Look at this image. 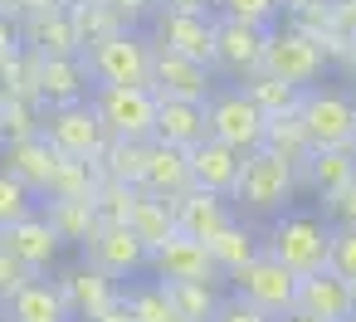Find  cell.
<instances>
[{
    "instance_id": "6da1fadb",
    "label": "cell",
    "mask_w": 356,
    "mask_h": 322,
    "mask_svg": "<svg viewBox=\"0 0 356 322\" xmlns=\"http://www.w3.org/2000/svg\"><path fill=\"white\" fill-rule=\"evenodd\" d=\"M293 200H298V171L288 166V161H278L273 152H249L244 161H239V181H234V191H229V205H234V215L239 220H249V225H268V220H278L283 210H293Z\"/></svg>"
},
{
    "instance_id": "7a4b0ae2",
    "label": "cell",
    "mask_w": 356,
    "mask_h": 322,
    "mask_svg": "<svg viewBox=\"0 0 356 322\" xmlns=\"http://www.w3.org/2000/svg\"><path fill=\"white\" fill-rule=\"evenodd\" d=\"M327 249H332V225L322 220V210H298L293 205L278 220H268V230H264V254H273L298 278L327 268Z\"/></svg>"
},
{
    "instance_id": "3957f363",
    "label": "cell",
    "mask_w": 356,
    "mask_h": 322,
    "mask_svg": "<svg viewBox=\"0 0 356 322\" xmlns=\"http://www.w3.org/2000/svg\"><path fill=\"white\" fill-rule=\"evenodd\" d=\"M88 79L108 88H152V40L147 30H113L83 49Z\"/></svg>"
},
{
    "instance_id": "277c9868",
    "label": "cell",
    "mask_w": 356,
    "mask_h": 322,
    "mask_svg": "<svg viewBox=\"0 0 356 322\" xmlns=\"http://www.w3.org/2000/svg\"><path fill=\"white\" fill-rule=\"evenodd\" d=\"M327 69L332 64H327L322 45L307 30H298L293 20H278L264 30V74H273L293 88H312V83H322Z\"/></svg>"
},
{
    "instance_id": "5b68a950",
    "label": "cell",
    "mask_w": 356,
    "mask_h": 322,
    "mask_svg": "<svg viewBox=\"0 0 356 322\" xmlns=\"http://www.w3.org/2000/svg\"><path fill=\"white\" fill-rule=\"evenodd\" d=\"M205 122H210V137L225 142V147H234L239 156L259 152V147H264V127H268V118L254 108V98H249L239 83H220V88L210 93Z\"/></svg>"
},
{
    "instance_id": "8992f818",
    "label": "cell",
    "mask_w": 356,
    "mask_h": 322,
    "mask_svg": "<svg viewBox=\"0 0 356 322\" xmlns=\"http://www.w3.org/2000/svg\"><path fill=\"white\" fill-rule=\"evenodd\" d=\"M88 108L98 113V122H103L108 137L152 142V132H156V93L152 88H108V83H93Z\"/></svg>"
},
{
    "instance_id": "52a82bcc",
    "label": "cell",
    "mask_w": 356,
    "mask_h": 322,
    "mask_svg": "<svg viewBox=\"0 0 356 322\" xmlns=\"http://www.w3.org/2000/svg\"><path fill=\"white\" fill-rule=\"evenodd\" d=\"M40 137L59 152V156H74V161H98V152L108 147V132L98 122V113L83 103H59V108H44L40 113Z\"/></svg>"
},
{
    "instance_id": "ba28073f",
    "label": "cell",
    "mask_w": 356,
    "mask_h": 322,
    "mask_svg": "<svg viewBox=\"0 0 356 322\" xmlns=\"http://www.w3.org/2000/svg\"><path fill=\"white\" fill-rule=\"evenodd\" d=\"M229 293H239L244 303H254L259 312H268V317H283V312H293V298H298V273L293 268H283L273 254H254L249 264H239L234 273H229Z\"/></svg>"
},
{
    "instance_id": "9c48e42d",
    "label": "cell",
    "mask_w": 356,
    "mask_h": 322,
    "mask_svg": "<svg viewBox=\"0 0 356 322\" xmlns=\"http://www.w3.org/2000/svg\"><path fill=\"white\" fill-rule=\"evenodd\" d=\"M298 122L307 132V147H351V122H356V103L341 88H302L298 98Z\"/></svg>"
},
{
    "instance_id": "30bf717a",
    "label": "cell",
    "mask_w": 356,
    "mask_h": 322,
    "mask_svg": "<svg viewBox=\"0 0 356 322\" xmlns=\"http://www.w3.org/2000/svg\"><path fill=\"white\" fill-rule=\"evenodd\" d=\"M147 40L166 54L195 59L215 69V15H181V10H152Z\"/></svg>"
},
{
    "instance_id": "8fae6325",
    "label": "cell",
    "mask_w": 356,
    "mask_h": 322,
    "mask_svg": "<svg viewBox=\"0 0 356 322\" xmlns=\"http://www.w3.org/2000/svg\"><path fill=\"white\" fill-rule=\"evenodd\" d=\"M49 278L59 283V293H64V303H69V317H74V322H88V317H98L103 307H113V303L122 298V283H118L113 273H103L98 264H88V259L59 264Z\"/></svg>"
},
{
    "instance_id": "7c38bea8",
    "label": "cell",
    "mask_w": 356,
    "mask_h": 322,
    "mask_svg": "<svg viewBox=\"0 0 356 322\" xmlns=\"http://www.w3.org/2000/svg\"><path fill=\"white\" fill-rule=\"evenodd\" d=\"M147 273L156 283H210V288H229L225 273H220V264L210 259L205 239H186V234H176L161 249H152Z\"/></svg>"
},
{
    "instance_id": "4fadbf2b",
    "label": "cell",
    "mask_w": 356,
    "mask_h": 322,
    "mask_svg": "<svg viewBox=\"0 0 356 322\" xmlns=\"http://www.w3.org/2000/svg\"><path fill=\"white\" fill-rule=\"evenodd\" d=\"M264 69V30L215 15V74L220 83H244Z\"/></svg>"
},
{
    "instance_id": "5bb4252c",
    "label": "cell",
    "mask_w": 356,
    "mask_h": 322,
    "mask_svg": "<svg viewBox=\"0 0 356 322\" xmlns=\"http://www.w3.org/2000/svg\"><path fill=\"white\" fill-rule=\"evenodd\" d=\"M220 88V74L210 64L166 54L152 45V93L156 98H176V103H210V93Z\"/></svg>"
},
{
    "instance_id": "9a60e30c",
    "label": "cell",
    "mask_w": 356,
    "mask_h": 322,
    "mask_svg": "<svg viewBox=\"0 0 356 322\" xmlns=\"http://www.w3.org/2000/svg\"><path fill=\"white\" fill-rule=\"evenodd\" d=\"M88 264H98L103 273H113L118 283H127V278H142L147 273V259H152V249L127 230V225H98V234L79 249Z\"/></svg>"
},
{
    "instance_id": "2e32d148",
    "label": "cell",
    "mask_w": 356,
    "mask_h": 322,
    "mask_svg": "<svg viewBox=\"0 0 356 322\" xmlns=\"http://www.w3.org/2000/svg\"><path fill=\"white\" fill-rule=\"evenodd\" d=\"M0 249H10V254H15L35 278L54 273V268H59V259H64V244H59V234L49 230V220H44L40 210L0 230Z\"/></svg>"
},
{
    "instance_id": "e0dca14e",
    "label": "cell",
    "mask_w": 356,
    "mask_h": 322,
    "mask_svg": "<svg viewBox=\"0 0 356 322\" xmlns=\"http://www.w3.org/2000/svg\"><path fill=\"white\" fill-rule=\"evenodd\" d=\"M88 93H93V79H88L83 54H59V59L35 54V98H40V108L83 103Z\"/></svg>"
},
{
    "instance_id": "ac0fdd59",
    "label": "cell",
    "mask_w": 356,
    "mask_h": 322,
    "mask_svg": "<svg viewBox=\"0 0 356 322\" xmlns=\"http://www.w3.org/2000/svg\"><path fill=\"white\" fill-rule=\"evenodd\" d=\"M293 307L307 312V317H322V322H341V317L356 312V288L346 278H337L332 268H317V273H302L298 278Z\"/></svg>"
},
{
    "instance_id": "d6986e66",
    "label": "cell",
    "mask_w": 356,
    "mask_h": 322,
    "mask_svg": "<svg viewBox=\"0 0 356 322\" xmlns=\"http://www.w3.org/2000/svg\"><path fill=\"white\" fill-rule=\"evenodd\" d=\"M0 322H74V317H69V303H64L59 283L44 273V278H30L25 288H15L0 303Z\"/></svg>"
},
{
    "instance_id": "ffe728a7",
    "label": "cell",
    "mask_w": 356,
    "mask_h": 322,
    "mask_svg": "<svg viewBox=\"0 0 356 322\" xmlns=\"http://www.w3.org/2000/svg\"><path fill=\"white\" fill-rule=\"evenodd\" d=\"M171 210H176V230L186 239H210V234H220L234 220V205L225 195H215V191H200V186H191L186 195H176Z\"/></svg>"
},
{
    "instance_id": "44dd1931",
    "label": "cell",
    "mask_w": 356,
    "mask_h": 322,
    "mask_svg": "<svg viewBox=\"0 0 356 322\" xmlns=\"http://www.w3.org/2000/svg\"><path fill=\"white\" fill-rule=\"evenodd\" d=\"M186 161H191V186L215 191V195L229 200V191H234V181H239V161H244L234 147L205 137V142H195V147L186 152Z\"/></svg>"
},
{
    "instance_id": "7402d4cb",
    "label": "cell",
    "mask_w": 356,
    "mask_h": 322,
    "mask_svg": "<svg viewBox=\"0 0 356 322\" xmlns=\"http://www.w3.org/2000/svg\"><path fill=\"white\" fill-rule=\"evenodd\" d=\"M210 137V122H205V103H176V98H156V132L152 142H166V147H181L191 152L195 142Z\"/></svg>"
},
{
    "instance_id": "603a6c76",
    "label": "cell",
    "mask_w": 356,
    "mask_h": 322,
    "mask_svg": "<svg viewBox=\"0 0 356 322\" xmlns=\"http://www.w3.org/2000/svg\"><path fill=\"white\" fill-rule=\"evenodd\" d=\"M142 191L156 200H176L191 191V161L181 147L166 142H147V171H142Z\"/></svg>"
},
{
    "instance_id": "cb8c5ba5",
    "label": "cell",
    "mask_w": 356,
    "mask_h": 322,
    "mask_svg": "<svg viewBox=\"0 0 356 322\" xmlns=\"http://www.w3.org/2000/svg\"><path fill=\"white\" fill-rule=\"evenodd\" d=\"M346 181H356V152L351 147H322L298 166V191H312L317 200H327Z\"/></svg>"
},
{
    "instance_id": "d4e9b609",
    "label": "cell",
    "mask_w": 356,
    "mask_h": 322,
    "mask_svg": "<svg viewBox=\"0 0 356 322\" xmlns=\"http://www.w3.org/2000/svg\"><path fill=\"white\" fill-rule=\"evenodd\" d=\"M59 152L44 142V137H25V142H0V166H6L20 186H30L35 195H44L49 186V171H54Z\"/></svg>"
},
{
    "instance_id": "484cf974",
    "label": "cell",
    "mask_w": 356,
    "mask_h": 322,
    "mask_svg": "<svg viewBox=\"0 0 356 322\" xmlns=\"http://www.w3.org/2000/svg\"><path fill=\"white\" fill-rule=\"evenodd\" d=\"M40 215L49 220V230L59 234L64 249H83L98 234V225H103L93 200H40Z\"/></svg>"
},
{
    "instance_id": "4316f807",
    "label": "cell",
    "mask_w": 356,
    "mask_h": 322,
    "mask_svg": "<svg viewBox=\"0 0 356 322\" xmlns=\"http://www.w3.org/2000/svg\"><path fill=\"white\" fill-rule=\"evenodd\" d=\"M20 45H25V49H35V54H44V59H59V54H83V49H79V40H74L69 10L20 20Z\"/></svg>"
},
{
    "instance_id": "83f0119b",
    "label": "cell",
    "mask_w": 356,
    "mask_h": 322,
    "mask_svg": "<svg viewBox=\"0 0 356 322\" xmlns=\"http://www.w3.org/2000/svg\"><path fill=\"white\" fill-rule=\"evenodd\" d=\"M205 249H210V259L220 264V273H225V283H229V273H234L239 264H249V259L264 249V234H259L249 220H239V215H234L220 234H210V239H205Z\"/></svg>"
},
{
    "instance_id": "f1b7e54d",
    "label": "cell",
    "mask_w": 356,
    "mask_h": 322,
    "mask_svg": "<svg viewBox=\"0 0 356 322\" xmlns=\"http://www.w3.org/2000/svg\"><path fill=\"white\" fill-rule=\"evenodd\" d=\"M98 181H103L98 161H74V156H59V161H54V171H49V186H44V195H40V200H93Z\"/></svg>"
},
{
    "instance_id": "f546056e",
    "label": "cell",
    "mask_w": 356,
    "mask_h": 322,
    "mask_svg": "<svg viewBox=\"0 0 356 322\" xmlns=\"http://www.w3.org/2000/svg\"><path fill=\"white\" fill-rule=\"evenodd\" d=\"M127 230L147 244V249H161L166 239H176L181 230H176V210H171V200H156V195H137V205H132V215H127Z\"/></svg>"
},
{
    "instance_id": "4dcf8cb0",
    "label": "cell",
    "mask_w": 356,
    "mask_h": 322,
    "mask_svg": "<svg viewBox=\"0 0 356 322\" xmlns=\"http://www.w3.org/2000/svg\"><path fill=\"white\" fill-rule=\"evenodd\" d=\"M122 307L132 312V322H176L166 283H156V278H127L122 283Z\"/></svg>"
},
{
    "instance_id": "1f68e13d",
    "label": "cell",
    "mask_w": 356,
    "mask_h": 322,
    "mask_svg": "<svg viewBox=\"0 0 356 322\" xmlns=\"http://www.w3.org/2000/svg\"><path fill=\"white\" fill-rule=\"evenodd\" d=\"M264 152H273V156H278V161H288L293 171L312 156V147H307V132H302L298 113H278V118H268V127H264Z\"/></svg>"
},
{
    "instance_id": "d6a6232c",
    "label": "cell",
    "mask_w": 356,
    "mask_h": 322,
    "mask_svg": "<svg viewBox=\"0 0 356 322\" xmlns=\"http://www.w3.org/2000/svg\"><path fill=\"white\" fill-rule=\"evenodd\" d=\"M98 171H103L108 181L142 186V171H147V142H122V137H108V147L98 152Z\"/></svg>"
},
{
    "instance_id": "836d02e7",
    "label": "cell",
    "mask_w": 356,
    "mask_h": 322,
    "mask_svg": "<svg viewBox=\"0 0 356 322\" xmlns=\"http://www.w3.org/2000/svg\"><path fill=\"white\" fill-rule=\"evenodd\" d=\"M249 98H254V108L264 113V118H278V113H298V98H302V88H293V83H283V79H273V74H254V79H244L239 83Z\"/></svg>"
},
{
    "instance_id": "e575fe53",
    "label": "cell",
    "mask_w": 356,
    "mask_h": 322,
    "mask_svg": "<svg viewBox=\"0 0 356 322\" xmlns=\"http://www.w3.org/2000/svg\"><path fill=\"white\" fill-rule=\"evenodd\" d=\"M166 298H171L176 317H186V322H210L215 307H220V298H225V288H210V283H166Z\"/></svg>"
},
{
    "instance_id": "d590c367",
    "label": "cell",
    "mask_w": 356,
    "mask_h": 322,
    "mask_svg": "<svg viewBox=\"0 0 356 322\" xmlns=\"http://www.w3.org/2000/svg\"><path fill=\"white\" fill-rule=\"evenodd\" d=\"M137 195H142V186H127V181H108V176H103L98 191H93V210H98L103 225H127Z\"/></svg>"
},
{
    "instance_id": "8d00e7d4",
    "label": "cell",
    "mask_w": 356,
    "mask_h": 322,
    "mask_svg": "<svg viewBox=\"0 0 356 322\" xmlns=\"http://www.w3.org/2000/svg\"><path fill=\"white\" fill-rule=\"evenodd\" d=\"M40 103L30 98H6L0 93V132H6V142H25V137H40Z\"/></svg>"
},
{
    "instance_id": "74e56055",
    "label": "cell",
    "mask_w": 356,
    "mask_h": 322,
    "mask_svg": "<svg viewBox=\"0 0 356 322\" xmlns=\"http://www.w3.org/2000/svg\"><path fill=\"white\" fill-rule=\"evenodd\" d=\"M69 25H74L79 49H88V45H98L103 35L122 30V25L113 20V10H108V6H69Z\"/></svg>"
},
{
    "instance_id": "f35d334b",
    "label": "cell",
    "mask_w": 356,
    "mask_h": 322,
    "mask_svg": "<svg viewBox=\"0 0 356 322\" xmlns=\"http://www.w3.org/2000/svg\"><path fill=\"white\" fill-rule=\"evenodd\" d=\"M215 15L268 30V25H278V20H283V0H215Z\"/></svg>"
},
{
    "instance_id": "ab89813d",
    "label": "cell",
    "mask_w": 356,
    "mask_h": 322,
    "mask_svg": "<svg viewBox=\"0 0 356 322\" xmlns=\"http://www.w3.org/2000/svg\"><path fill=\"white\" fill-rule=\"evenodd\" d=\"M35 210H40V195L30 186H20L6 166H0V230L15 225V220H25V215H35Z\"/></svg>"
},
{
    "instance_id": "60d3db41",
    "label": "cell",
    "mask_w": 356,
    "mask_h": 322,
    "mask_svg": "<svg viewBox=\"0 0 356 322\" xmlns=\"http://www.w3.org/2000/svg\"><path fill=\"white\" fill-rule=\"evenodd\" d=\"M327 268L346 283H356V230H332V249H327Z\"/></svg>"
},
{
    "instance_id": "b9f144b4",
    "label": "cell",
    "mask_w": 356,
    "mask_h": 322,
    "mask_svg": "<svg viewBox=\"0 0 356 322\" xmlns=\"http://www.w3.org/2000/svg\"><path fill=\"white\" fill-rule=\"evenodd\" d=\"M322 220L332 230H356V181H346L341 191H332L322 200Z\"/></svg>"
},
{
    "instance_id": "7bdbcfd3",
    "label": "cell",
    "mask_w": 356,
    "mask_h": 322,
    "mask_svg": "<svg viewBox=\"0 0 356 322\" xmlns=\"http://www.w3.org/2000/svg\"><path fill=\"white\" fill-rule=\"evenodd\" d=\"M210 322H273L268 312H259L254 303H244L239 293H229L225 288V298H220V307H215V317Z\"/></svg>"
},
{
    "instance_id": "ee69618b",
    "label": "cell",
    "mask_w": 356,
    "mask_h": 322,
    "mask_svg": "<svg viewBox=\"0 0 356 322\" xmlns=\"http://www.w3.org/2000/svg\"><path fill=\"white\" fill-rule=\"evenodd\" d=\"M103 6L113 10V20L122 25V30H147V20H152V0H103Z\"/></svg>"
},
{
    "instance_id": "f6af8a7d",
    "label": "cell",
    "mask_w": 356,
    "mask_h": 322,
    "mask_svg": "<svg viewBox=\"0 0 356 322\" xmlns=\"http://www.w3.org/2000/svg\"><path fill=\"white\" fill-rule=\"evenodd\" d=\"M30 278H35V273H30V268H25V264H20L10 249H0V303H6L15 288H25Z\"/></svg>"
},
{
    "instance_id": "bcb514c9",
    "label": "cell",
    "mask_w": 356,
    "mask_h": 322,
    "mask_svg": "<svg viewBox=\"0 0 356 322\" xmlns=\"http://www.w3.org/2000/svg\"><path fill=\"white\" fill-rule=\"evenodd\" d=\"M327 10H332V30L356 40V0H327Z\"/></svg>"
},
{
    "instance_id": "7dc6e473",
    "label": "cell",
    "mask_w": 356,
    "mask_h": 322,
    "mask_svg": "<svg viewBox=\"0 0 356 322\" xmlns=\"http://www.w3.org/2000/svg\"><path fill=\"white\" fill-rule=\"evenodd\" d=\"M25 45H20V20L15 15H0V64H6L10 54H20Z\"/></svg>"
},
{
    "instance_id": "c3c4849f",
    "label": "cell",
    "mask_w": 356,
    "mask_h": 322,
    "mask_svg": "<svg viewBox=\"0 0 356 322\" xmlns=\"http://www.w3.org/2000/svg\"><path fill=\"white\" fill-rule=\"evenodd\" d=\"M156 10H181V15H215V0H152Z\"/></svg>"
},
{
    "instance_id": "681fc988",
    "label": "cell",
    "mask_w": 356,
    "mask_h": 322,
    "mask_svg": "<svg viewBox=\"0 0 356 322\" xmlns=\"http://www.w3.org/2000/svg\"><path fill=\"white\" fill-rule=\"evenodd\" d=\"M59 10H69V0H25L20 20H30V15H59Z\"/></svg>"
},
{
    "instance_id": "f907efd6",
    "label": "cell",
    "mask_w": 356,
    "mask_h": 322,
    "mask_svg": "<svg viewBox=\"0 0 356 322\" xmlns=\"http://www.w3.org/2000/svg\"><path fill=\"white\" fill-rule=\"evenodd\" d=\"M88 322H132V312H127V307H122V298H118L113 307H103V312H98V317H88Z\"/></svg>"
},
{
    "instance_id": "816d5d0a",
    "label": "cell",
    "mask_w": 356,
    "mask_h": 322,
    "mask_svg": "<svg viewBox=\"0 0 356 322\" xmlns=\"http://www.w3.org/2000/svg\"><path fill=\"white\" fill-rule=\"evenodd\" d=\"M273 322H322V317H307V312L293 307V312H283V317H273Z\"/></svg>"
},
{
    "instance_id": "f5cc1de1",
    "label": "cell",
    "mask_w": 356,
    "mask_h": 322,
    "mask_svg": "<svg viewBox=\"0 0 356 322\" xmlns=\"http://www.w3.org/2000/svg\"><path fill=\"white\" fill-rule=\"evenodd\" d=\"M20 6H25V0H0V15H15L20 20Z\"/></svg>"
},
{
    "instance_id": "db71d44e",
    "label": "cell",
    "mask_w": 356,
    "mask_h": 322,
    "mask_svg": "<svg viewBox=\"0 0 356 322\" xmlns=\"http://www.w3.org/2000/svg\"><path fill=\"white\" fill-rule=\"evenodd\" d=\"M302 6H317V0H283V15H293V10H302Z\"/></svg>"
},
{
    "instance_id": "11a10c76",
    "label": "cell",
    "mask_w": 356,
    "mask_h": 322,
    "mask_svg": "<svg viewBox=\"0 0 356 322\" xmlns=\"http://www.w3.org/2000/svg\"><path fill=\"white\" fill-rule=\"evenodd\" d=\"M69 6H103V0H69Z\"/></svg>"
},
{
    "instance_id": "9f6ffc18",
    "label": "cell",
    "mask_w": 356,
    "mask_h": 322,
    "mask_svg": "<svg viewBox=\"0 0 356 322\" xmlns=\"http://www.w3.org/2000/svg\"><path fill=\"white\" fill-rule=\"evenodd\" d=\"M351 152H356V122H351Z\"/></svg>"
},
{
    "instance_id": "6f0895ef",
    "label": "cell",
    "mask_w": 356,
    "mask_h": 322,
    "mask_svg": "<svg viewBox=\"0 0 356 322\" xmlns=\"http://www.w3.org/2000/svg\"><path fill=\"white\" fill-rule=\"evenodd\" d=\"M341 322H356V312H351V317H341Z\"/></svg>"
},
{
    "instance_id": "680465c9",
    "label": "cell",
    "mask_w": 356,
    "mask_h": 322,
    "mask_svg": "<svg viewBox=\"0 0 356 322\" xmlns=\"http://www.w3.org/2000/svg\"><path fill=\"white\" fill-rule=\"evenodd\" d=\"M0 142H6V132H0Z\"/></svg>"
},
{
    "instance_id": "91938a15",
    "label": "cell",
    "mask_w": 356,
    "mask_h": 322,
    "mask_svg": "<svg viewBox=\"0 0 356 322\" xmlns=\"http://www.w3.org/2000/svg\"><path fill=\"white\" fill-rule=\"evenodd\" d=\"M176 322H186V317H176Z\"/></svg>"
},
{
    "instance_id": "94428289",
    "label": "cell",
    "mask_w": 356,
    "mask_h": 322,
    "mask_svg": "<svg viewBox=\"0 0 356 322\" xmlns=\"http://www.w3.org/2000/svg\"><path fill=\"white\" fill-rule=\"evenodd\" d=\"M351 288H356V283H351Z\"/></svg>"
}]
</instances>
